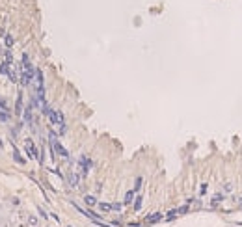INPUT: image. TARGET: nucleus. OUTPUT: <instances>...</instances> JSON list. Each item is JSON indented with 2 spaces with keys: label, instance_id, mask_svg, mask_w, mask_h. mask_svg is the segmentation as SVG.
<instances>
[{
  "label": "nucleus",
  "instance_id": "nucleus-7",
  "mask_svg": "<svg viewBox=\"0 0 242 227\" xmlns=\"http://www.w3.org/2000/svg\"><path fill=\"white\" fill-rule=\"evenodd\" d=\"M69 184H71V186H77V184H78V175H77V173H71V175H69Z\"/></svg>",
  "mask_w": 242,
  "mask_h": 227
},
{
  "label": "nucleus",
  "instance_id": "nucleus-11",
  "mask_svg": "<svg viewBox=\"0 0 242 227\" xmlns=\"http://www.w3.org/2000/svg\"><path fill=\"white\" fill-rule=\"evenodd\" d=\"M132 199H134V190H129V192L125 194V203L129 205V203L132 201Z\"/></svg>",
  "mask_w": 242,
  "mask_h": 227
},
{
  "label": "nucleus",
  "instance_id": "nucleus-15",
  "mask_svg": "<svg viewBox=\"0 0 242 227\" xmlns=\"http://www.w3.org/2000/svg\"><path fill=\"white\" fill-rule=\"evenodd\" d=\"M140 207H142V195H138L136 203H134V210H140Z\"/></svg>",
  "mask_w": 242,
  "mask_h": 227
},
{
  "label": "nucleus",
  "instance_id": "nucleus-8",
  "mask_svg": "<svg viewBox=\"0 0 242 227\" xmlns=\"http://www.w3.org/2000/svg\"><path fill=\"white\" fill-rule=\"evenodd\" d=\"M32 106H34V104H30V106H26V110H24V119L28 121H32Z\"/></svg>",
  "mask_w": 242,
  "mask_h": 227
},
{
  "label": "nucleus",
  "instance_id": "nucleus-4",
  "mask_svg": "<svg viewBox=\"0 0 242 227\" xmlns=\"http://www.w3.org/2000/svg\"><path fill=\"white\" fill-rule=\"evenodd\" d=\"M78 164H80V168H82V175H86V173L89 171V168H91V160L86 158V156H80Z\"/></svg>",
  "mask_w": 242,
  "mask_h": 227
},
{
  "label": "nucleus",
  "instance_id": "nucleus-12",
  "mask_svg": "<svg viewBox=\"0 0 242 227\" xmlns=\"http://www.w3.org/2000/svg\"><path fill=\"white\" fill-rule=\"evenodd\" d=\"M99 209H101L102 212H108V210H112V205H110V203H99Z\"/></svg>",
  "mask_w": 242,
  "mask_h": 227
},
{
  "label": "nucleus",
  "instance_id": "nucleus-3",
  "mask_svg": "<svg viewBox=\"0 0 242 227\" xmlns=\"http://www.w3.org/2000/svg\"><path fill=\"white\" fill-rule=\"evenodd\" d=\"M24 149H26V153H28V156L30 158H37L39 160V153H37V149H35V145H34V142L32 140H26L24 142Z\"/></svg>",
  "mask_w": 242,
  "mask_h": 227
},
{
  "label": "nucleus",
  "instance_id": "nucleus-9",
  "mask_svg": "<svg viewBox=\"0 0 242 227\" xmlns=\"http://www.w3.org/2000/svg\"><path fill=\"white\" fill-rule=\"evenodd\" d=\"M4 41H6L7 49H11V47H13V37H11L9 34H4Z\"/></svg>",
  "mask_w": 242,
  "mask_h": 227
},
{
  "label": "nucleus",
  "instance_id": "nucleus-14",
  "mask_svg": "<svg viewBox=\"0 0 242 227\" xmlns=\"http://www.w3.org/2000/svg\"><path fill=\"white\" fill-rule=\"evenodd\" d=\"M15 112L21 116V112H22V97H19V99H17V108H15Z\"/></svg>",
  "mask_w": 242,
  "mask_h": 227
},
{
  "label": "nucleus",
  "instance_id": "nucleus-17",
  "mask_svg": "<svg viewBox=\"0 0 242 227\" xmlns=\"http://www.w3.org/2000/svg\"><path fill=\"white\" fill-rule=\"evenodd\" d=\"M112 210H121V203H112Z\"/></svg>",
  "mask_w": 242,
  "mask_h": 227
},
{
  "label": "nucleus",
  "instance_id": "nucleus-13",
  "mask_svg": "<svg viewBox=\"0 0 242 227\" xmlns=\"http://www.w3.org/2000/svg\"><path fill=\"white\" fill-rule=\"evenodd\" d=\"M222 201H224V195H222V194H216L212 197V205H218V203H222Z\"/></svg>",
  "mask_w": 242,
  "mask_h": 227
},
{
  "label": "nucleus",
  "instance_id": "nucleus-2",
  "mask_svg": "<svg viewBox=\"0 0 242 227\" xmlns=\"http://www.w3.org/2000/svg\"><path fill=\"white\" fill-rule=\"evenodd\" d=\"M49 138H50V147H52V151L56 153V155L63 156V158H67V156H69V153H67V149H65V147L62 145L60 142H58L56 134H54V132H50V134H49Z\"/></svg>",
  "mask_w": 242,
  "mask_h": 227
},
{
  "label": "nucleus",
  "instance_id": "nucleus-16",
  "mask_svg": "<svg viewBox=\"0 0 242 227\" xmlns=\"http://www.w3.org/2000/svg\"><path fill=\"white\" fill-rule=\"evenodd\" d=\"M0 119H2V121H7V119H9V116H7L6 112H0Z\"/></svg>",
  "mask_w": 242,
  "mask_h": 227
},
{
  "label": "nucleus",
  "instance_id": "nucleus-1",
  "mask_svg": "<svg viewBox=\"0 0 242 227\" xmlns=\"http://www.w3.org/2000/svg\"><path fill=\"white\" fill-rule=\"evenodd\" d=\"M43 112L49 116V119H50V123L52 125H58V127H65V117H63V113L60 110H52V108H49L45 104L43 106Z\"/></svg>",
  "mask_w": 242,
  "mask_h": 227
},
{
  "label": "nucleus",
  "instance_id": "nucleus-6",
  "mask_svg": "<svg viewBox=\"0 0 242 227\" xmlns=\"http://www.w3.org/2000/svg\"><path fill=\"white\" fill-rule=\"evenodd\" d=\"M162 218V214L160 212H157V214H149L147 218H145V222H147V224H155V222H158Z\"/></svg>",
  "mask_w": 242,
  "mask_h": 227
},
{
  "label": "nucleus",
  "instance_id": "nucleus-10",
  "mask_svg": "<svg viewBox=\"0 0 242 227\" xmlns=\"http://www.w3.org/2000/svg\"><path fill=\"white\" fill-rule=\"evenodd\" d=\"M84 201H86V203H88V205H89V207H93V205H97V199H95V197H93V195H86V197H84Z\"/></svg>",
  "mask_w": 242,
  "mask_h": 227
},
{
  "label": "nucleus",
  "instance_id": "nucleus-18",
  "mask_svg": "<svg viewBox=\"0 0 242 227\" xmlns=\"http://www.w3.org/2000/svg\"><path fill=\"white\" fill-rule=\"evenodd\" d=\"M140 186H142V179H136V190H140Z\"/></svg>",
  "mask_w": 242,
  "mask_h": 227
},
{
  "label": "nucleus",
  "instance_id": "nucleus-5",
  "mask_svg": "<svg viewBox=\"0 0 242 227\" xmlns=\"http://www.w3.org/2000/svg\"><path fill=\"white\" fill-rule=\"evenodd\" d=\"M32 78H34V75H30V73H26V71H21V84L22 86H28L32 82Z\"/></svg>",
  "mask_w": 242,
  "mask_h": 227
}]
</instances>
